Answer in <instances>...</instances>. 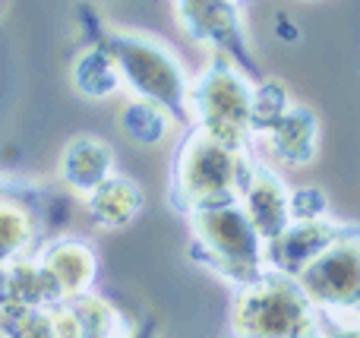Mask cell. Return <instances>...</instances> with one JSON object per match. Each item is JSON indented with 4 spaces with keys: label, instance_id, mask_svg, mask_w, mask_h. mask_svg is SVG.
<instances>
[{
    "label": "cell",
    "instance_id": "1",
    "mask_svg": "<svg viewBox=\"0 0 360 338\" xmlns=\"http://www.w3.org/2000/svg\"><path fill=\"white\" fill-rule=\"evenodd\" d=\"M250 168H253V158L247 145H228L202 126H193L180 145L171 200L180 212L231 202L240 196Z\"/></svg>",
    "mask_w": 360,
    "mask_h": 338
},
{
    "label": "cell",
    "instance_id": "2",
    "mask_svg": "<svg viewBox=\"0 0 360 338\" xmlns=\"http://www.w3.org/2000/svg\"><path fill=\"white\" fill-rule=\"evenodd\" d=\"M231 326L237 335L250 338L316 335L319 316L316 304L307 297L297 278L281 269H266L253 282L240 285L234 313H231Z\"/></svg>",
    "mask_w": 360,
    "mask_h": 338
},
{
    "label": "cell",
    "instance_id": "3",
    "mask_svg": "<svg viewBox=\"0 0 360 338\" xmlns=\"http://www.w3.org/2000/svg\"><path fill=\"white\" fill-rule=\"evenodd\" d=\"M196 240V253L215 275L228 278L231 285H247L269 269L266 266V244L253 231L250 219L243 215L240 202H215L186 212Z\"/></svg>",
    "mask_w": 360,
    "mask_h": 338
},
{
    "label": "cell",
    "instance_id": "4",
    "mask_svg": "<svg viewBox=\"0 0 360 338\" xmlns=\"http://www.w3.org/2000/svg\"><path fill=\"white\" fill-rule=\"evenodd\" d=\"M108 48L117 60L124 82L136 92V98L158 101L177 120L190 124V108H186L190 79H186L180 60L171 54V48H165L155 38L133 35V32H114L108 38Z\"/></svg>",
    "mask_w": 360,
    "mask_h": 338
},
{
    "label": "cell",
    "instance_id": "5",
    "mask_svg": "<svg viewBox=\"0 0 360 338\" xmlns=\"http://www.w3.org/2000/svg\"><path fill=\"white\" fill-rule=\"evenodd\" d=\"M250 105H253V82L231 63H212L196 79H190L186 92L190 124L209 130L228 145H247L253 136Z\"/></svg>",
    "mask_w": 360,
    "mask_h": 338
},
{
    "label": "cell",
    "instance_id": "6",
    "mask_svg": "<svg viewBox=\"0 0 360 338\" xmlns=\"http://www.w3.org/2000/svg\"><path fill=\"white\" fill-rule=\"evenodd\" d=\"M294 278L316 310H354L360 304V234L338 231Z\"/></svg>",
    "mask_w": 360,
    "mask_h": 338
},
{
    "label": "cell",
    "instance_id": "7",
    "mask_svg": "<svg viewBox=\"0 0 360 338\" xmlns=\"http://www.w3.org/2000/svg\"><path fill=\"white\" fill-rule=\"evenodd\" d=\"M243 215L250 219L253 231L262 238V244L275 240L288 225H291V190L278 181L272 168H266L262 162H253L243 190L237 196Z\"/></svg>",
    "mask_w": 360,
    "mask_h": 338
},
{
    "label": "cell",
    "instance_id": "8",
    "mask_svg": "<svg viewBox=\"0 0 360 338\" xmlns=\"http://www.w3.org/2000/svg\"><path fill=\"white\" fill-rule=\"evenodd\" d=\"M259 145L269 158L288 164V168H300L316 158L319 149V124L307 108L288 105L266 130L256 133Z\"/></svg>",
    "mask_w": 360,
    "mask_h": 338
},
{
    "label": "cell",
    "instance_id": "9",
    "mask_svg": "<svg viewBox=\"0 0 360 338\" xmlns=\"http://www.w3.org/2000/svg\"><path fill=\"white\" fill-rule=\"evenodd\" d=\"M335 234L338 228L332 221H326V215H319V219H291V225L266 244V266L288 272V275H297L300 266L316 256Z\"/></svg>",
    "mask_w": 360,
    "mask_h": 338
},
{
    "label": "cell",
    "instance_id": "10",
    "mask_svg": "<svg viewBox=\"0 0 360 338\" xmlns=\"http://www.w3.org/2000/svg\"><path fill=\"white\" fill-rule=\"evenodd\" d=\"M38 263L48 272L60 301L89 291L95 272H98L95 250L89 244H82V240H54V244H48L38 253Z\"/></svg>",
    "mask_w": 360,
    "mask_h": 338
},
{
    "label": "cell",
    "instance_id": "11",
    "mask_svg": "<svg viewBox=\"0 0 360 338\" xmlns=\"http://www.w3.org/2000/svg\"><path fill=\"white\" fill-rule=\"evenodd\" d=\"M111 174H114V155L101 139L76 136L67 143V149H63V155H60V177L70 190L89 196Z\"/></svg>",
    "mask_w": 360,
    "mask_h": 338
},
{
    "label": "cell",
    "instance_id": "12",
    "mask_svg": "<svg viewBox=\"0 0 360 338\" xmlns=\"http://www.w3.org/2000/svg\"><path fill=\"white\" fill-rule=\"evenodd\" d=\"M89 200V215L98 228L105 231H117V228H127L139 219V209H143V193L139 187L130 181V177L117 174L114 171L108 181H101Z\"/></svg>",
    "mask_w": 360,
    "mask_h": 338
},
{
    "label": "cell",
    "instance_id": "13",
    "mask_svg": "<svg viewBox=\"0 0 360 338\" xmlns=\"http://www.w3.org/2000/svg\"><path fill=\"white\" fill-rule=\"evenodd\" d=\"M73 86L86 98H111L124 86V76H120V67L108 41L79 51V57L73 60Z\"/></svg>",
    "mask_w": 360,
    "mask_h": 338
},
{
    "label": "cell",
    "instance_id": "14",
    "mask_svg": "<svg viewBox=\"0 0 360 338\" xmlns=\"http://www.w3.org/2000/svg\"><path fill=\"white\" fill-rule=\"evenodd\" d=\"M174 124H177L174 114L149 98H133L130 105L120 111V126H124V133L133 143H143V145L162 143Z\"/></svg>",
    "mask_w": 360,
    "mask_h": 338
},
{
    "label": "cell",
    "instance_id": "15",
    "mask_svg": "<svg viewBox=\"0 0 360 338\" xmlns=\"http://www.w3.org/2000/svg\"><path fill=\"white\" fill-rule=\"evenodd\" d=\"M35 247V219L13 200H0V266Z\"/></svg>",
    "mask_w": 360,
    "mask_h": 338
},
{
    "label": "cell",
    "instance_id": "16",
    "mask_svg": "<svg viewBox=\"0 0 360 338\" xmlns=\"http://www.w3.org/2000/svg\"><path fill=\"white\" fill-rule=\"evenodd\" d=\"M67 304H70V313H73L76 332L79 335H124L120 332L117 310L111 304H105L101 297L82 291L76 297H67Z\"/></svg>",
    "mask_w": 360,
    "mask_h": 338
},
{
    "label": "cell",
    "instance_id": "17",
    "mask_svg": "<svg viewBox=\"0 0 360 338\" xmlns=\"http://www.w3.org/2000/svg\"><path fill=\"white\" fill-rule=\"evenodd\" d=\"M291 101L285 98L278 86L272 82H262V86H253V105H250V133H259L278 117Z\"/></svg>",
    "mask_w": 360,
    "mask_h": 338
}]
</instances>
